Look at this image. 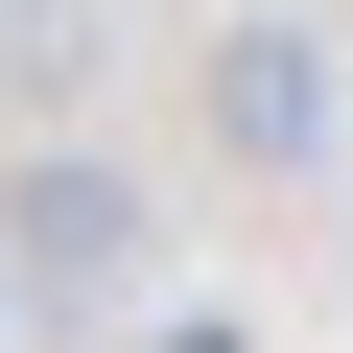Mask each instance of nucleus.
Here are the masks:
<instances>
[{"label": "nucleus", "instance_id": "7ed1b4c3", "mask_svg": "<svg viewBox=\"0 0 353 353\" xmlns=\"http://www.w3.org/2000/svg\"><path fill=\"white\" fill-rule=\"evenodd\" d=\"M0 94H24V118L94 94V0H0Z\"/></svg>", "mask_w": 353, "mask_h": 353}, {"label": "nucleus", "instance_id": "f257e3e1", "mask_svg": "<svg viewBox=\"0 0 353 353\" xmlns=\"http://www.w3.org/2000/svg\"><path fill=\"white\" fill-rule=\"evenodd\" d=\"M0 283H24V306H118V283H141V165L24 141V189H0Z\"/></svg>", "mask_w": 353, "mask_h": 353}, {"label": "nucleus", "instance_id": "f03ea898", "mask_svg": "<svg viewBox=\"0 0 353 353\" xmlns=\"http://www.w3.org/2000/svg\"><path fill=\"white\" fill-rule=\"evenodd\" d=\"M189 118L283 189V165H330V48H306V24H212V48H189Z\"/></svg>", "mask_w": 353, "mask_h": 353}]
</instances>
